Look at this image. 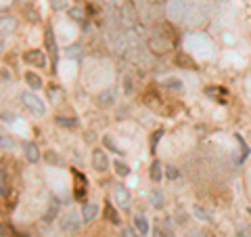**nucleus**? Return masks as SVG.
<instances>
[{"instance_id":"f257e3e1","label":"nucleus","mask_w":251,"mask_h":237,"mask_svg":"<svg viewBox=\"0 0 251 237\" xmlns=\"http://www.w3.org/2000/svg\"><path fill=\"white\" fill-rule=\"evenodd\" d=\"M21 101H23V105H25L31 114H36V116H42L46 112V107L42 103V99L40 97H36L34 92H23L21 94Z\"/></svg>"},{"instance_id":"f03ea898","label":"nucleus","mask_w":251,"mask_h":237,"mask_svg":"<svg viewBox=\"0 0 251 237\" xmlns=\"http://www.w3.org/2000/svg\"><path fill=\"white\" fill-rule=\"evenodd\" d=\"M80 225H82V220H80V216H77L75 212H67V214H63L61 220H59V227L65 233H75L77 229H80Z\"/></svg>"},{"instance_id":"7ed1b4c3","label":"nucleus","mask_w":251,"mask_h":237,"mask_svg":"<svg viewBox=\"0 0 251 237\" xmlns=\"http://www.w3.org/2000/svg\"><path fill=\"white\" fill-rule=\"evenodd\" d=\"M23 61H25L29 67H46V63H49V61H46L44 51H40V49L23 53Z\"/></svg>"},{"instance_id":"20e7f679","label":"nucleus","mask_w":251,"mask_h":237,"mask_svg":"<svg viewBox=\"0 0 251 237\" xmlns=\"http://www.w3.org/2000/svg\"><path fill=\"white\" fill-rule=\"evenodd\" d=\"M92 168L97 172H107L109 170V157L103 149H94L92 151Z\"/></svg>"},{"instance_id":"39448f33","label":"nucleus","mask_w":251,"mask_h":237,"mask_svg":"<svg viewBox=\"0 0 251 237\" xmlns=\"http://www.w3.org/2000/svg\"><path fill=\"white\" fill-rule=\"evenodd\" d=\"M74 180H75V185H74V193H75V200H84L86 197V177L82 175V172H77L74 170Z\"/></svg>"},{"instance_id":"423d86ee","label":"nucleus","mask_w":251,"mask_h":237,"mask_svg":"<svg viewBox=\"0 0 251 237\" xmlns=\"http://www.w3.org/2000/svg\"><path fill=\"white\" fill-rule=\"evenodd\" d=\"M205 94H207V97H211L220 105H224L226 99H228V92H226V89H222V86H207Z\"/></svg>"},{"instance_id":"0eeeda50","label":"nucleus","mask_w":251,"mask_h":237,"mask_svg":"<svg viewBox=\"0 0 251 237\" xmlns=\"http://www.w3.org/2000/svg\"><path fill=\"white\" fill-rule=\"evenodd\" d=\"M174 63H176L178 67H182V69H197V61H195V59L191 57V55H186L184 51L176 53Z\"/></svg>"},{"instance_id":"6e6552de","label":"nucleus","mask_w":251,"mask_h":237,"mask_svg":"<svg viewBox=\"0 0 251 237\" xmlns=\"http://www.w3.org/2000/svg\"><path fill=\"white\" fill-rule=\"evenodd\" d=\"M97 212H99V206L94 202H84V206H82V220L84 223H90V220L97 216Z\"/></svg>"},{"instance_id":"1a4fd4ad","label":"nucleus","mask_w":251,"mask_h":237,"mask_svg":"<svg viewBox=\"0 0 251 237\" xmlns=\"http://www.w3.org/2000/svg\"><path fill=\"white\" fill-rule=\"evenodd\" d=\"M115 200L120 202L122 208H130V191L124 185H117L115 187Z\"/></svg>"},{"instance_id":"9d476101","label":"nucleus","mask_w":251,"mask_h":237,"mask_svg":"<svg viewBox=\"0 0 251 237\" xmlns=\"http://www.w3.org/2000/svg\"><path fill=\"white\" fill-rule=\"evenodd\" d=\"M23 151H25L27 162H31V164H36L38 160H40V149H38L36 143H25L23 145Z\"/></svg>"},{"instance_id":"9b49d317","label":"nucleus","mask_w":251,"mask_h":237,"mask_svg":"<svg viewBox=\"0 0 251 237\" xmlns=\"http://www.w3.org/2000/svg\"><path fill=\"white\" fill-rule=\"evenodd\" d=\"M103 214H105V218H107L111 225H120V223H122V218H120V214H117V210L113 208V204H111V202H107V204H105Z\"/></svg>"},{"instance_id":"f8f14e48","label":"nucleus","mask_w":251,"mask_h":237,"mask_svg":"<svg viewBox=\"0 0 251 237\" xmlns=\"http://www.w3.org/2000/svg\"><path fill=\"white\" fill-rule=\"evenodd\" d=\"M25 84L29 86V89H34V90H38V89H42L44 86L42 76H38L36 72H25Z\"/></svg>"},{"instance_id":"ddd939ff","label":"nucleus","mask_w":251,"mask_h":237,"mask_svg":"<svg viewBox=\"0 0 251 237\" xmlns=\"http://www.w3.org/2000/svg\"><path fill=\"white\" fill-rule=\"evenodd\" d=\"M134 225H136V229H138L140 235H147V233H149V220H147L145 214H136V216H134Z\"/></svg>"},{"instance_id":"4468645a","label":"nucleus","mask_w":251,"mask_h":237,"mask_svg":"<svg viewBox=\"0 0 251 237\" xmlns=\"http://www.w3.org/2000/svg\"><path fill=\"white\" fill-rule=\"evenodd\" d=\"M155 233L159 235V237H174V231H172L170 225H168V223H163V220H157Z\"/></svg>"},{"instance_id":"2eb2a0df","label":"nucleus","mask_w":251,"mask_h":237,"mask_svg":"<svg viewBox=\"0 0 251 237\" xmlns=\"http://www.w3.org/2000/svg\"><path fill=\"white\" fill-rule=\"evenodd\" d=\"M113 166H115V172H117L120 177H128V175H130V166L126 164V162L117 160V162H113Z\"/></svg>"},{"instance_id":"dca6fc26","label":"nucleus","mask_w":251,"mask_h":237,"mask_svg":"<svg viewBox=\"0 0 251 237\" xmlns=\"http://www.w3.org/2000/svg\"><path fill=\"white\" fill-rule=\"evenodd\" d=\"M151 180H155V183H159V180H161V164L157 160L151 166Z\"/></svg>"},{"instance_id":"f3484780","label":"nucleus","mask_w":251,"mask_h":237,"mask_svg":"<svg viewBox=\"0 0 251 237\" xmlns=\"http://www.w3.org/2000/svg\"><path fill=\"white\" fill-rule=\"evenodd\" d=\"M163 86H168V89H176V90H182V82L178 80V78H168Z\"/></svg>"},{"instance_id":"a211bd4d","label":"nucleus","mask_w":251,"mask_h":237,"mask_svg":"<svg viewBox=\"0 0 251 237\" xmlns=\"http://www.w3.org/2000/svg\"><path fill=\"white\" fill-rule=\"evenodd\" d=\"M54 214H57V204L52 202V206H50V210H49V212H46V218H44V220H46V223H50V220L54 218Z\"/></svg>"},{"instance_id":"6ab92c4d","label":"nucleus","mask_w":251,"mask_h":237,"mask_svg":"<svg viewBox=\"0 0 251 237\" xmlns=\"http://www.w3.org/2000/svg\"><path fill=\"white\" fill-rule=\"evenodd\" d=\"M105 145H107L109 149H113V151H115V153H124V151H122V149H120V147H117V145H115V143H113V141H111V139H109V137H105Z\"/></svg>"},{"instance_id":"aec40b11","label":"nucleus","mask_w":251,"mask_h":237,"mask_svg":"<svg viewBox=\"0 0 251 237\" xmlns=\"http://www.w3.org/2000/svg\"><path fill=\"white\" fill-rule=\"evenodd\" d=\"M69 15H72L74 19H77V21H82V19H84V13H82V9H72V11H69Z\"/></svg>"},{"instance_id":"412c9836","label":"nucleus","mask_w":251,"mask_h":237,"mask_svg":"<svg viewBox=\"0 0 251 237\" xmlns=\"http://www.w3.org/2000/svg\"><path fill=\"white\" fill-rule=\"evenodd\" d=\"M57 124H61V126H75L77 122L75 120H65V118H57Z\"/></svg>"},{"instance_id":"4be33fe9","label":"nucleus","mask_w":251,"mask_h":237,"mask_svg":"<svg viewBox=\"0 0 251 237\" xmlns=\"http://www.w3.org/2000/svg\"><path fill=\"white\" fill-rule=\"evenodd\" d=\"M120 237H136V233H134V229H124Z\"/></svg>"},{"instance_id":"5701e85b","label":"nucleus","mask_w":251,"mask_h":237,"mask_svg":"<svg viewBox=\"0 0 251 237\" xmlns=\"http://www.w3.org/2000/svg\"><path fill=\"white\" fill-rule=\"evenodd\" d=\"M161 132H163V130H157V132L153 134V141H151V149H155V143H157V139L161 137Z\"/></svg>"},{"instance_id":"b1692460","label":"nucleus","mask_w":251,"mask_h":237,"mask_svg":"<svg viewBox=\"0 0 251 237\" xmlns=\"http://www.w3.org/2000/svg\"><path fill=\"white\" fill-rule=\"evenodd\" d=\"M168 177H170V178H176V177H178V170H176V168H168Z\"/></svg>"},{"instance_id":"393cba45","label":"nucleus","mask_w":251,"mask_h":237,"mask_svg":"<svg viewBox=\"0 0 251 237\" xmlns=\"http://www.w3.org/2000/svg\"><path fill=\"white\" fill-rule=\"evenodd\" d=\"M13 143H11V139H6V137H2V149H6V147H11Z\"/></svg>"},{"instance_id":"a878e982","label":"nucleus","mask_w":251,"mask_h":237,"mask_svg":"<svg viewBox=\"0 0 251 237\" xmlns=\"http://www.w3.org/2000/svg\"><path fill=\"white\" fill-rule=\"evenodd\" d=\"M15 2V0H2V9H6V6H11Z\"/></svg>"},{"instance_id":"bb28decb","label":"nucleus","mask_w":251,"mask_h":237,"mask_svg":"<svg viewBox=\"0 0 251 237\" xmlns=\"http://www.w3.org/2000/svg\"><path fill=\"white\" fill-rule=\"evenodd\" d=\"M6 80H11V76L6 74V69H2V82H6Z\"/></svg>"}]
</instances>
